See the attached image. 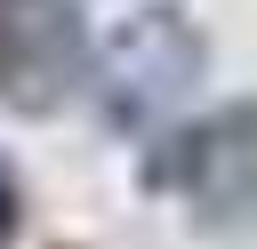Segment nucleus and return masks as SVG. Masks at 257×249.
I'll list each match as a JSON object with an SVG mask.
<instances>
[{"label":"nucleus","instance_id":"obj_1","mask_svg":"<svg viewBox=\"0 0 257 249\" xmlns=\"http://www.w3.org/2000/svg\"><path fill=\"white\" fill-rule=\"evenodd\" d=\"M201 72H209L201 24L169 0H145L112 24V40H96V80L88 88H96V112H104L112 137H153L193 104Z\"/></svg>","mask_w":257,"mask_h":249},{"label":"nucleus","instance_id":"obj_2","mask_svg":"<svg viewBox=\"0 0 257 249\" xmlns=\"http://www.w3.org/2000/svg\"><path fill=\"white\" fill-rule=\"evenodd\" d=\"M145 177L177 193L201 233H257V96L209 104L201 120L169 129Z\"/></svg>","mask_w":257,"mask_h":249},{"label":"nucleus","instance_id":"obj_3","mask_svg":"<svg viewBox=\"0 0 257 249\" xmlns=\"http://www.w3.org/2000/svg\"><path fill=\"white\" fill-rule=\"evenodd\" d=\"M96 80V32L80 0H0V104L24 120L64 112Z\"/></svg>","mask_w":257,"mask_h":249},{"label":"nucleus","instance_id":"obj_4","mask_svg":"<svg viewBox=\"0 0 257 249\" xmlns=\"http://www.w3.org/2000/svg\"><path fill=\"white\" fill-rule=\"evenodd\" d=\"M16 225H24V185H16V169L0 161V249L16 241Z\"/></svg>","mask_w":257,"mask_h":249}]
</instances>
